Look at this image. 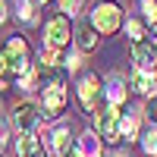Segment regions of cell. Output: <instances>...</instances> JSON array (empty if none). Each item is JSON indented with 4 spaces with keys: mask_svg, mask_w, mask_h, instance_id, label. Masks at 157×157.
Segmentation results:
<instances>
[{
    "mask_svg": "<svg viewBox=\"0 0 157 157\" xmlns=\"http://www.w3.org/2000/svg\"><path fill=\"white\" fill-rule=\"evenodd\" d=\"M91 25H94V32H104L110 35L123 25V6L113 3V0H104V3H98L94 10H91Z\"/></svg>",
    "mask_w": 157,
    "mask_h": 157,
    "instance_id": "6da1fadb",
    "label": "cell"
},
{
    "mask_svg": "<svg viewBox=\"0 0 157 157\" xmlns=\"http://www.w3.org/2000/svg\"><path fill=\"white\" fill-rule=\"evenodd\" d=\"M3 60H6V69L13 72V78H22L29 72V44L25 38H10L6 47H3Z\"/></svg>",
    "mask_w": 157,
    "mask_h": 157,
    "instance_id": "7a4b0ae2",
    "label": "cell"
},
{
    "mask_svg": "<svg viewBox=\"0 0 157 157\" xmlns=\"http://www.w3.org/2000/svg\"><path fill=\"white\" fill-rule=\"evenodd\" d=\"M66 107V85L63 78H50L44 85V116H60Z\"/></svg>",
    "mask_w": 157,
    "mask_h": 157,
    "instance_id": "3957f363",
    "label": "cell"
},
{
    "mask_svg": "<svg viewBox=\"0 0 157 157\" xmlns=\"http://www.w3.org/2000/svg\"><path fill=\"white\" fill-rule=\"evenodd\" d=\"M47 47L50 50H60V47H66L69 44V19L63 16H54V19H47Z\"/></svg>",
    "mask_w": 157,
    "mask_h": 157,
    "instance_id": "277c9868",
    "label": "cell"
},
{
    "mask_svg": "<svg viewBox=\"0 0 157 157\" xmlns=\"http://www.w3.org/2000/svg\"><path fill=\"white\" fill-rule=\"evenodd\" d=\"M38 120H41V113H38V104L35 101H22L16 110H13V123H16V129L22 135H29L32 129L38 126Z\"/></svg>",
    "mask_w": 157,
    "mask_h": 157,
    "instance_id": "5b68a950",
    "label": "cell"
},
{
    "mask_svg": "<svg viewBox=\"0 0 157 157\" xmlns=\"http://www.w3.org/2000/svg\"><path fill=\"white\" fill-rule=\"evenodd\" d=\"M132 60H135V66L138 72H151L154 69V63H157V47L151 41H132Z\"/></svg>",
    "mask_w": 157,
    "mask_h": 157,
    "instance_id": "8992f818",
    "label": "cell"
},
{
    "mask_svg": "<svg viewBox=\"0 0 157 157\" xmlns=\"http://www.w3.org/2000/svg\"><path fill=\"white\" fill-rule=\"evenodd\" d=\"M78 101H82V107L88 113H94L98 101H101V82H98L94 75H85L82 82H78Z\"/></svg>",
    "mask_w": 157,
    "mask_h": 157,
    "instance_id": "52a82bcc",
    "label": "cell"
},
{
    "mask_svg": "<svg viewBox=\"0 0 157 157\" xmlns=\"http://www.w3.org/2000/svg\"><path fill=\"white\" fill-rule=\"evenodd\" d=\"M98 135L104 141H116L120 138V113H116V107H107L98 116Z\"/></svg>",
    "mask_w": 157,
    "mask_h": 157,
    "instance_id": "ba28073f",
    "label": "cell"
},
{
    "mask_svg": "<svg viewBox=\"0 0 157 157\" xmlns=\"http://www.w3.org/2000/svg\"><path fill=\"white\" fill-rule=\"evenodd\" d=\"M16 151H19V157H44V151H41V141H38V138H35L32 132L19 138Z\"/></svg>",
    "mask_w": 157,
    "mask_h": 157,
    "instance_id": "9c48e42d",
    "label": "cell"
},
{
    "mask_svg": "<svg viewBox=\"0 0 157 157\" xmlns=\"http://www.w3.org/2000/svg\"><path fill=\"white\" fill-rule=\"evenodd\" d=\"M120 138H126V141L138 138V116L135 113H123L120 116Z\"/></svg>",
    "mask_w": 157,
    "mask_h": 157,
    "instance_id": "30bf717a",
    "label": "cell"
},
{
    "mask_svg": "<svg viewBox=\"0 0 157 157\" xmlns=\"http://www.w3.org/2000/svg\"><path fill=\"white\" fill-rule=\"evenodd\" d=\"M135 91H141L148 98H157V75L154 72H138L135 75Z\"/></svg>",
    "mask_w": 157,
    "mask_h": 157,
    "instance_id": "8fae6325",
    "label": "cell"
},
{
    "mask_svg": "<svg viewBox=\"0 0 157 157\" xmlns=\"http://www.w3.org/2000/svg\"><path fill=\"white\" fill-rule=\"evenodd\" d=\"M101 135H94V132H85L82 135V141H78V151H82V157H101V141H98Z\"/></svg>",
    "mask_w": 157,
    "mask_h": 157,
    "instance_id": "7c38bea8",
    "label": "cell"
},
{
    "mask_svg": "<svg viewBox=\"0 0 157 157\" xmlns=\"http://www.w3.org/2000/svg\"><path fill=\"white\" fill-rule=\"evenodd\" d=\"M110 88H107V98H110V107H116V104H123L126 101V82H123V78H110V82H107Z\"/></svg>",
    "mask_w": 157,
    "mask_h": 157,
    "instance_id": "4fadbf2b",
    "label": "cell"
},
{
    "mask_svg": "<svg viewBox=\"0 0 157 157\" xmlns=\"http://www.w3.org/2000/svg\"><path fill=\"white\" fill-rule=\"evenodd\" d=\"M50 141H54V148H57V154H66L72 145H69V129L66 126H57L54 132H50Z\"/></svg>",
    "mask_w": 157,
    "mask_h": 157,
    "instance_id": "5bb4252c",
    "label": "cell"
},
{
    "mask_svg": "<svg viewBox=\"0 0 157 157\" xmlns=\"http://www.w3.org/2000/svg\"><path fill=\"white\" fill-rule=\"evenodd\" d=\"M94 44H98V32H94V25H91V22H85L82 29H78V47H82V50H91Z\"/></svg>",
    "mask_w": 157,
    "mask_h": 157,
    "instance_id": "9a60e30c",
    "label": "cell"
},
{
    "mask_svg": "<svg viewBox=\"0 0 157 157\" xmlns=\"http://www.w3.org/2000/svg\"><path fill=\"white\" fill-rule=\"evenodd\" d=\"M141 3V13H145V22L157 32V0H138Z\"/></svg>",
    "mask_w": 157,
    "mask_h": 157,
    "instance_id": "2e32d148",
    "label": "cell"
},
{
    "mask_svg": "<svg viewBox=\"0 0 157 157\" xmlns=\"http://www.w3.org/2000/svg\"><path fill=\"white\" fill-rule=\"evenodd\" d=\"M16 16H19L25 25H32V22H35V3H32V0H19V13H16Z\"/></svg>",
    "mask_w": 157,
    "mask_h": 157,
    "instance_id": "e0dca14e",
    "label": "cell"
},
{
    "mask_svg": "<svg viewBox=\"0 0 157 157\" xmlns=\"http://www.w3.org/2000/svg\"><path fill=\"white\" fill-rule=\"evenodd\" d=\"M141 145H145V151H148L151 157H157V129H148L145 138H141Z\"/></svg>",
    "mask_w": 157,
    "mask_h": 157,
    "instance_id": "ac0fdd59",
    "label": "cell"
},
{
    "mask_svg": "<svg viewBox=\"0 0 157 157\" xmlns=\"http://www.w3.org/2000/svg\"><path fill=\"white\" fill-rule=\"evenodd\" d=\"M78 6H82V0H60V13H78Z\"/></svg>",
    "mask_w": 157,
    "mask_h": 157,
    "instance_id": "d6986e66",
    "label": "cell"
},
{
    "mask_svg": "<svg viewBox=\"0 0 157 157\" xmlns=\"http://www.w3.org/2000/svg\"><path fill=\"white\" fill-rule=\"evenodd\" d=\"M145 116H148V123L157 129V98H151V104H148V110H145Z\"/></svg>",
    "mask_w": 157,
    "mask_h": 157,
    "instance_id": "ffe728a7",
    "label": "cell"
},
{
    "mask_svg": "<svg viewBox=\"0 0 157 157\" xmlns=\"http://www.w3.org/2000/svg\"><path fill=\"white\" fill-rule=\"evenodd\" d=\"M126 29H129V35H132L135 41H141V22H135V19H132V22L126 25Z\"/></svg>",
    "mask_w": 157,
    "mask_h": 157,
    "instance_id": "44dd1931",
    "label": "cell"
},
{
    "mask_svg": "<svg viewBox=\"0 0 157 157\" xmlns=\"http://www.w3.org/2000/svg\"><path fill=\"white\" fill-rule=\"evenodd\" d=\"M6 16H10V13H6V0H0V25L6 22Z\"/></svg>",
    "mask_w": 157,
    "mask_h": 157,
    "instance_id": "7402d4cb",
    "label": "cell"
},
{
    "mask_svg": "<svg viewBox=\"0 0 157 157\" xmlns=\"http://www.w3.org/2000/svg\"><path fill=\"white\" fill-rule=\"evenodd\" d=\"M60 157H82V151H78V145H72L66 154H60Z\"/></svg>",
    "mask_w": 157,
    "mask_h": 157,
    "instance_id": "603a6c76",
    "label": "cell"
},
{
    "mask_svg": "<svg viewBox=\"0 0 157 157\" xmlns=\"http://www.w3.org/2000/svg\"><path fill=\"white\" fill-rule=\"evenodd\" d=\"M6 138V126H3V120H0V141Z\"/></svg>",
    "mask_w": 157,
    "mask_h": 157,
    "instance_id": "cb8c5ba5",
    "label": "cell"
}]
</instances>
